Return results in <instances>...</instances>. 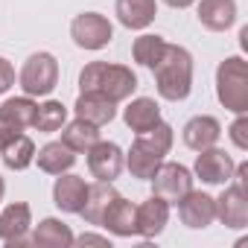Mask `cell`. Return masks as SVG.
Masks as SVG:
<instances>
[{
	"label": "cell",
	"mask_w": 248,
	"mask_h": 248,
	"mask_svg": "<svg viewBox=\"0 0 248 248\" xmlns=\"http://www.w3.org/2000/svg\"><path fill=\"white\" fill-rule=\"evenodd\" d=\"M96 140H99V126H93V123H88L82 117L67 123V129L62 132V143L70 146L73 152H88Z\"/></svg>",
	"instance_id": "d4e9b609"
},
{
	"label": "cell",
	"mask_w": 248,
	"mask_h": 248,
	"mask_svg": "<svg viewBox=\"0 0 248 248\" xmlns=\"http://www.w3.org/2000/svg\"><path fill=\"white\" fill-rule=\"evenodd\" d=\"M73 108H76V117L93 123V126H105V123H111L117 117V102H111L99 93H79Z\"/></svg>",
	"instance_id": "7402d4cb"
},
{
	"label": "cell",
	"mask_w": 248,
	"mask_h": 248,
	"mask_svg": "<svg viewBox=\"0 0 248 248\" xmlns=\"http://www.w3.org/2000/svg\"><path fill=\"white\" fill-rule=\"evenodd\" d=\"M170 149H172V126L164 123V120H158L152 129H146V132H140L135 138V143H132V149L126 155V167H129V172L135 178L149 181L158 172V167L164 164V155Z\"/></svg>",
	"instance_id": "3957f363"
},
{
	"label": "cell",
	"mask_w": 248,
	"mask_h": 248,
	"mask_svg": "<svg viewBox=\"0 0 248 248\" xmlns=\"http://www.w3.org/2000/svg\"><path fill=\"white\" fill-rule=\"evenodd\" d=\"M3 193H6V184H3V175H0V199H3Z\"/></svg>",
	"instance_id": "d6a6232c"
},
{
	"label": "cell",
	"mask_w": 248,
	"mask_h": 248,
	"mask_svg": "<svg viewBox=\"0 0 248 248\" xmlns=\"http://www.w3.org/2000/svg\"><path fill=\"white\" fill-rule=\"evenodd\" d=\"M164 47H167V41L161 38V35H152V32H146V35H140L138 41H135V47H132V59L138 62V64H143V67H155V62L161 59V53H164Z\"/></svg>",
	"instance_id": "83f0119b"
},
{
	"label": "cell",
	"mask_w": 248,
	"mask_h": 248,
	"mask_svg": "<svg viewBox=\"0 0 248 248\" xmlns=\"http://www.w3.org/2000/svg\"><path fill=\"white\" fill-rule=\"evenodd\" d=\"M30 225H32L30 204L27 202H15V204H9L3 213H0V239H3L9 248H18V245L30 242L27 239Z\"/></svg>",
	"instance_id": "30bf717a"
},
{
	"label": "cell",
	"mask_w": 248,
	"mask_h": 248,
	"mask_svg": "<svg viewBox=\"0 0 248 248\" xmlns=\"http://www.w3.org/2000/svg\"><path fill=\"white\" fill-rule=\"evenodd\" d=\"M35 161H38V170H44L50 175H62L76 164V152L70 146H64L62 140H53L35 152Z\"/></svg>",
	"instance_id": "cb8c5ba5"
},
{
	"label": "cell",
	"mask_w": 248,
	"mask_h": 248,
	"mask_svg": "<svg viewBox=\"0 0 248 248\" xmlns=\"http://www.w3.org/2000/svg\"><path fill=\"white\" fill-rule=\"evenodd\" d=\"M64 120H67V108L59 102V99H47L41 105H35V117H32V126L44 135H53L64 126Z\"/></svg>",
	"instance_id": "4316f807"
},
{
	"label": "cell",
	"mask_w": 248,
	"mask_h": 248,
	"mask_svg": "<svg viewBox=\"0 0 248 248\" xmlns=\"http://www.w3.org/2000/svg\"><path fill=\"white\" fill-rule=\"evenodd\" d=\"M178 216L187 228H207L216 219V199L207 193H196L190 190L181 202H178Z\"/></svg>",
	"instance_id": "5bb4252c"
},
{
	"label": "cell",
	"mask_w": 248,
	"mask_h": 248,
	"mask_svg": "<svg viewBox=\"0 0 248 248\" xmlns=\"http://www.w3.org/2000/svg\"><path fill=\"white\" fill-rule=\"evenodd\" d=\"M114 12L126 30H146L158 15V3L155 0H117Z\"/></svg>",
	"instance_id": "ac0fdd59"
},
{
	"label": "cell",
	"mask_w": 248,
	"mask_h": 248,
	"mask_svg": "<svg viewBox=\"0 0 248 248\" xmlns=\"http://www.w3.org/2000/svg\"><path fill=\"white\" fill-rule=\"evenodd\" d=\"M70 38L82 50H102L114 38V27L105 15L99 12H82L70 24Z\"/></svg>",
	"instance_id": "8992f818"
},
{
	"label": "cell",
	"mask_w": 248,
	"mask_h": 248,
	"mask_svg": "<svg viewBox=\"0 0 248 248\" xmlns=\"http://www.w3.org/2000/svg\"><path fill=\"white\" fill-rule=\"evenodd\" d=\"M236 21V0H202L199 24L210 32H225Z\"/></svg>",
	"instance_id": "e0dca14e"
},
{
	"label": "cell",
	"mask_w": 248,
	"mask_h": 248,
	"mask_svg": "<svg viewBox=\"0 0 248 248\" xmlns=\"http://www.w3.org/2000/svg\"><path fill=\"white\" fill-rule=\"evenodd\" d=\"M85 199H88V184H85V178L67 175V172H62V175L56 178V184H53V204H56L59 210H64V213H79L82 204H85Z\"/></svg>",
	"instance_id": "9a60e30c"
},
{
	"label": "cell",
	"mask_w": 248,
	"mask_h": 248,
	"mask_svg": "<svg viewBox=\"0 0 248 248\" xmlns=\"http://www.w3.org/2000/svg\"><path fill=\"white\" fill-rule=\"evenodd\" d=\"M99 228L111 231L114 236H132V233H135V204H132L129 199L117 196V199L105 207Z\"/></svg>",
	"instance_id": "d6986e66"
},
{
	"label": "cell",
	"mask_w": 248,
	"mask_h": 248,
	"mask_svg": "<svg viewBox=\"0 0 248 248\" xmlns=\"http://www.w3.org/2000/svg\"><path fill=\"white\" fill-rule=\"evenodd\" d=\"M231 140L236 149H248V117L245 114H236V120L231 123Z\"/></svg>",
	"instance_id": "f1b7e54d"
},
{
	"label": "cell",
	"mask_w": 248,
	"mask_h": 248,
	"mask_svg": "<svg viewBox=\"0 0 248 248\" xmlns=\"http://www.w3.org/2000/svg\"><path fill=\"white\" fill-rule=\"evenodd\" d=\"M117 196H120V193L114 190V184H111V181H96V184H91V187H88V199H85V204H82L79 216H82L88 225H99V222H102L105 207H108Z\"/></svg>",
	"instance_id": "44dd1931"
},
{
	"label": "cell",
	"mask_w": 248,
	"mask_h": 248,
	"mask_svg": "<svg viewBox=\"0 0 248 248\" xmlns=\"http://www.w3.org/2000/svg\"><path fill=\"white\" fill-rule=\"evenodd\" d=\"M152 73H155L158 93L167 102H181L190 96V91H193V56L184 47L167 44L161 59L155 62Z\"/></svg>",
	"instance_id": "7a4b0ae2"
},
{
	"label": "cell",
	"mask_w": 248,
	"mask_h": 248,
	"mask_svg": "<svg viewBox=\"0 0 248 248\" xmlns=\"http://www.w3.org/2000/svg\"><path fill=\"white\" fill-rule=\"evenodd\" d=\"M73 242L79 245H111L108 236H96V233H82V236H73Z\"/></svg>",
	"instance_id": "4dcf8cb0"
},
{
	"label": "cell",
	"mask_w": 248,
	"mask_h": 248,
	"mask_svg": "<svg viewBox=\"0 0 248 248\" xmlns=\"http://www.w3.org/2000/svg\"><path fill=\"white\" fill-rule=\"evenodd\" d=\"M12 85H15V70L3 56H0V93H6Z\"/></svg>",
	"instance_id": "f546056e"
},
{
	"label": "cell",
	"mask_w": 248,
	"mask_h": 248,
	"mask_svg": "<svg viewBox=\"0 0 248 248\" xmlns=\"http://www.w3.org/2000/svg\"><path fill=\"white\" fill-rule=\"evenodd\" d=\"M219 135H222L219 120H216V117H207V114H199V117L187 120V126H184V132H181L184 143H187L193 152H202V149L216 146Z\"/></svg>",
	"instance_id": "2e32d148"
},
{
	"label": "cell",
	"mask_w": 248,
	"mask_h": 248,
	"mask_svg": "<svg viewBox=\"0 0 248 248\" xmlns=\"http://www.w3.org/2000/svg\"><path fill=\"white\" fill-rule=\"evenodd\" d=\"M167 6H172V9H187V6H193L196 0H164Z\"/></svg>",
	"instance_id": "1f68e13d"
},
{
	"label": "cell",
	"mask_w": 248,
	"mask_h": 248,
	"mask_svg": "<svg viewBox=\"0 0 248 248\" xmlns=\"http://www.w3.org/2000/svg\"><path fill=\"white\" fill-rule=\"evenodd\" d=\"M0 158H3V164L9 170H27L35 161V143L27 135H18V138H12L3 149H0Z\"/></svg>",
	"instance_id": "484cf974"
},
{
	"label": "cell",
	"mask_w": 248,
	"mask_h": 248,
	"mask_svg": "<svg viewBox=\"0 0 248 248\" xmlns=\"http://www.w3.org/2000/svg\"><path fill=\"white\" fill-rule=\"evenodd\" d=\"M30 245H35V248H67V245H73V231H70L62 219L47 216V219H41L38 228L32 231Z\"/></svg>",
	"instance_id": "ffe728a7"
},
{
	"label": "cell",
	"mask_w": 248,
	"mask_h": 248,
	"mask_svg": "<svg viewBox=\"0 0 248 248\" xmlns=\"http://www.w3.org/2000/svg\"><path fill=\"white\" fill-rule=\"evenodd\" d=\"M88 170L96 181H114L123 167H126V155L117 143H108V140H96L88 152Z\"/></svg>",
	"instance_id": "9c48e42d"
},
{
	"label": "cell",
	"mask_w": 248,
	"mask_h": 248,
	"mask_svg": "<svg viewBox=\"0 0 248 248\" xmlns=\"http://www.w3.org/2000/svg\"><path fill=\"white\" fill-rule=\"evenodd\" d=\"M123 120H126V126H129L135 135H140V132L152 129L155 123L161 120V108H158L155 99H149V96H138V99L129 102L126 111H123Z\"/></svg>",
	"instance_id": "603a6c76"
},
{
	"label": "cell",
	"mask_w": 248,
	"mask_h": 248,
	"mask_svg": "<svg viewBox=\"0 0 248 248\" xmlns=\"http://www.w3.org/2000/svg\"><path fill=\"white\" fill-rule=\"evenodd\" d=\"M149 181H152V196H161L167 204H178L193 190V172L181 164H161Z\"/></svg>",
	"instance_id": "52a82bcc"
},
{
	"label": "cell",
	"mask_w": 248,
	"mask_h": 248,
	"mask_svg": "<svg viewBox=\"0 0 248 248\" xmlns=\"http://www.w3.org/2000/svg\"><path fill=\"white\" fill-rule=\"evenodd\" d=\"M233 161L228 152L210 146V149H202L199 158H196V175L204 181V184H228L231 181V172H233Z\"/></svg>",
	"instance_id": "4fadbf2b"
},
{
	"label": "cell",
	"mask_w": 248,
	"mask_h": 248,
	"mask_svg": "<svg viewBox=\"0 0 248 248\" xmlns=\"http://www.w3.org/2000/svg\"><path fill=\"white\" fill-rule=\"evenodd\" d=\"M32 117H35V102L30 96H15L0 105V149L12 138L24 135V129L32 126Z\"/></svg>",
	"instance_id": "ba28073f"
},
{
	"label": "cell",
	"mask_w": 248,
	"mask_h": 248,
	"mask_svg": "<svg viewBox=\"0 0 248 248\" xmlns=\"http://www.w3.org/2000/svg\"><path fill=\"white\" fill-rule=\"evenodd\" d=\"M216 96L233 114L248 111V64L239 56H231L219 64V70H216Z\"/></svg>",
	"instance_id": "277c9868"
},
{
	"label": "cell",
	"mask_w": 248,
	"mask_h": 248,
	"mask_svg": "<svg viewBox=\"0 0 248 248\" xmlns=\"http://www.w3.org/2000/svg\"><path fill=\"white\" fill-rule=\"evenodd\" d=\"M59 85V62L50 53H32L21 67V88L27 96H47Z\"/></svg>",
	"instance_id": "5b68a950"
},
{
	"label": "cell",
	"mask_w": 248,
	"mask_h": 248,
	"mask_svg": "<svg viewBox=\"0 0 248 248\" xmlns=\"http://www.w3.org/2000/svg\"><path fill=\"white\" fill-rule=\"evenodd\" d=\"M216 219L225 228H245L248 225V190L231 184L225 187V193L216 199Z\"/></svg>",
	"instance_id": "8fae6325"
},
{
	"label": "cell",
	"mask_w": 248,
	"mask_h": 248,
	"mask_svg": "<svg viewBox=\"0 0 248 248\" xmlns=\"http://www.w3.org/2000/svg\"><path fill=\"white\" fill-rule=\"evenodd\" d=\"M167 222H170V204L161 196H152L135 207V233L146 239H155L167 228Z\"/></svg>",
	"instance_id": "7c38bea8"
},
{
	"label": "cell",
	"mask_w": 248,
	"mask_h": 248,
	"mask_svg": "<svg viewBox=\"0 0 248 248\" xmlns=\"http://www.w3.org/2000/svg\"><path fill=\"white\" fill-rule=\"evenodd\" d=\"M79 91L82 93H99L111 102H123L138 91V76L126 64H108V62H91L79 73Z\"/></svg>",
	"instance_id": "6da1fadb"
}]
</instances>
